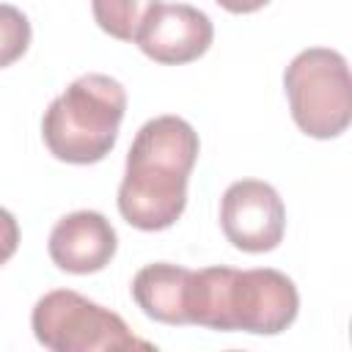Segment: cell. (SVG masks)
<instances>
[{"instance_id": "obj_1", "label": "cell", "mask_w": 352, "mask_h": 352, "mask_svg": "<svg viewBox=\"0 0 352 352\" xmlns=\"http://www.w3.org/2000/svg\"><path fill=\"white\" fill-rule=\"evenodd\" d=\"M198 132L179 116L146 121L126 154L118 187L121 217L140 231L170 228L187 206V182L198 160Z\"/></svg>"}, {"instance_id": "obj_2", "label": "cell", "mask_w": 352, "mask_h": 352, "mask_svg": "<svg viewBox=\"0 0 352 352\" xmlns=\"http://www.w3.org/2000/svg\"><path fill=\"white\" fill-rule=\"evenodd\" d=\"M297 286L280 270H190L184 289L187 324L220 333L278 336L297 319Z\"/></svg>"}, {"instance_id": "obj_3", "label": "cell", "mask_w": 352, "mask_h": 352, "mask_svg": "<svg viewBox=\"0 0 352 352\" xmlns=\"http://www.w3.org/2000/svg\"><path fill=\"white\" fill-rule=\"evenodd\" d=\"M126 113V91L110 74H82L50 102L41 118V138L60 162L91 165L104 160Z\"/></svg>"}, {"instance_id": "obj_4", "label": "cell", "mask_w": 352, "mask_h": 352, "mask_svg": "<svg viewBox=\"0 0 352 352\" xmlns=\"http://www.w3.org/2000/svg\"><path fill=\"white\" fill-rule=\"evenodd\" d=\"M289 110L300 132L316 140L338 138L352 121V77L346 58L330 47H308L283 72Z\"/></svg>"}, {"instance_id": "obj_5", "label": "cell", "mask_w": 352, "mask_h": 352, "mask_svg": "<svg viewBox=\"0 0 352 352\" xmlns=\"http://www.w3.org/2000/svg\"><path fill=\"white\" fill-rule=\"evenodd\" d=\"M33 336L52 352H104V349H151L126 322L72 289L47 292L30 314Z\"/></svg>"}, {"instance_id": "obj_6", "label": "cell", "mask_w": 352, "mask_h": 352, "mask_svg": "<svg viewBox=\"0 0 352 352\" xmlns=\"http://www.w3.org/2000/svg\"><path fill=\"white\" fill-rule=\"evenodd\" d=\"M220 228L236 250L267 253L283 239L286 206L272 184L261 179H239L223 192Z\"/></svg>"}, {"instance_id": "obj_7", "label": "cell", "mask_w": 352, "mask_h": 352, "mask_svg": "<svg viewBox=\"0 0 352 352\" xmlns=\"http://www.w3.org/2000/svg\"><path fill=\"white\" fill-rule=\"evenodd\" d=\"M214 38L212 19L187 3L151 0L135 30V44L146 58L165 66L198 60Z\"/></svg>"}, {"instance_id": "obj_8", "label": "cell", "mask_w": 352, "mask_h": 352, "mask_svg": "<svg viewBox=\"0 0 352 352\" xmlns=\"http://www.w3.org/2000/svg\"><path fill=\"white\" fill-rule=\"evenodd\" d=\"M118 236L102 212L80 209L55 223L50 231V258L55 267L72 275H91L110 264L116 256Z\"/></svg>"}, {"instance_id": "obj_9", "label": "cell", "mask_w": 352, "mask_h": 352, "mask_svg": "<svg viewBox=\"0 0 352 352\" xmlns=\"http://www.w3.org/2000/svg\"><path fill=\"white\" fill-rule=\"evenodd\" d=\"M190 270L168 261L146 264L132 278V300L138 308L162 324H187L184 319V289H187Z\"/></svg>"}, {"instance_id": "obj_10", "label": "cell", "mask_w": 352, "mask_h": 352, "mask_svg": "<svg viewBox=\"0 0 352 352\" xmlns=\"http://www.w3.org/2000/svg\"><path fill=\"white\" fill-rule=\"evenodd\" d=\"M148 3L151 0H91V11L96 25L107 36L118 41H132Z\"/></svg>"}, {"instance_id": "obj_11", "label": "cell", "mask_w": 352, "mask_h": 352, "mask_svg": "<svg viewBox=\"0 0 352 352\" xmlns=\"http://www.w3.org/2000/svg\"><path fill=\"white\" fill-rule=\"evenodd\" d=\"M30 47L28 16L8 3H0V69L16 63Z\"/></svg>"}, {"instance_id": "obj_12", "label": "cell", "mask_w": 352, "mask_h": 352, "mask_svg": "<svg viewBox=\"0 0 352 352\" xmlns=\"http://www.w3.org/2000/svg\"><path fill=\"white\" fill-rule=\"evenodd\" d=\"M19 248V226L16 217L0 206V264H6Z\"/></svg>"}, {"instance_id": "obj_13", "label": "cell", "mask_w": 352, "mask_h": 352, "mask_svg": "<svg viewBox=\"0 0 352 352\" xmlns=\"http://www.w3.org/2000/svg\"><path fill=\"white\" fill-rule=\"evenodd\" d=\"M217 6H223L231 14H253L258 8H264L270 0H214Z\"/></svg>"}]
</instances>
